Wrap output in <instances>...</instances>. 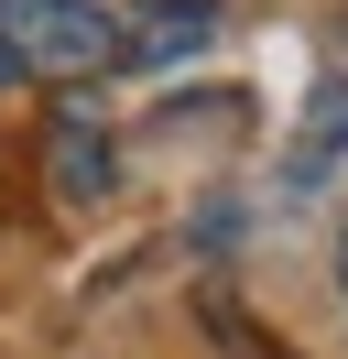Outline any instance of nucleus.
<instances>
[{
  "label": "nucleus",
  "instance_id": "7ed1b4c3",
  "mask_svg": "<svg viewBox=\"0 0 348 359\" xmlns=\"http://www.w3.org/2000/svg\"><path fill=\"white\" fill-rule=\"evenodd\" d=\"M44 175H55V196H65V207L109 196V142L87 131L76 109H65V120H44Z\"/></svg>",
  "mask_w": 348,
  "mask_h": 359
},
{
  "label": "nucleus",
  "instance_id": "423d86ee",
  "mask_svg": "<svg viewBox=\"0 0 348 359\" xmlns=\"http://www.w3.org/2000/svg\"><path fill=\"white\" fill-rule=\"evenodd\" d=\"M337 283H348V240H337Z\"/></svg>",
  "mask_w": 348,
  "mask_h": 359
},
{
  "label": "nucleus",
  "instance_id": "20e7f679",
  "mask_svg": "<svg viewBox=\"0 0 348 359\" xmlns=\"http://www.w3.org/2000/svg\"><path fill=\"white\" fill-rule=\"evenodd\" d=\"M326 153H348V88H316V131H304V153H294V175H316Z\"/></svg>",
  "mask_w": 348,
  "mask_h": 359
},
{
  "label": "nucleus",
  "instance_id": "39448f33",
  "mask_svg": "<svg viewBox=\"0 0 348 359\" xmlns=\"http://www.w3.org/2000/svg\"><path fill=\"white\" fill-rule=\"evenodd\" d=\"M11 76H22V66H11V44H0V88H11Z\"/></svg>",
  "mask_w": 348,
  "mask_h": 359
},
{
  "label": "nucleus",
  "instance_id": "f03ea898",
  "mask_svg": "<svg viewBox=\"0 0 348 359\" xmlns=\"http://www.w3.org/2000/svg\"><path fill=\"white\" fill-rule=\"evenodd\" d=\"M218 33V0H130V22H120V66H185V55H207Z\"/></svg>",
  "mask_w": 348,
  "mask_h": 359
},
{
  "label": "nucleus",
  "instance_id": "f257e3e1",
  "mask_svg": "<svg viewBox=\"0 0 348 359\" xmlns=\"http://www.w3.org/2000/svg\"><path fill=\"white\" fill-rule=\"evenodd\" d=\"M0 44H11V66L44 76V88H76V76L120 66V22H109L98 0H0Z\"/></svg>",
  "mask_w": 348,
  "mask_h": 359
}]
</instances>
